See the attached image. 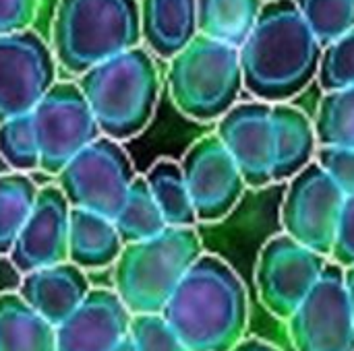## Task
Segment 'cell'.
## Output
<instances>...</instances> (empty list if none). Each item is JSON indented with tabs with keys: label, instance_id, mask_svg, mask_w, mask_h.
Wrapping results in <instances>:
<instances>
[{
	"label": "cell",
	"instance_id": "9",
	"mask_svg": "<svg viewBox=\"0 0 354 351\" xmlns=\"http://www.w3.org/2000/svg\"><path fill=\"white\" fill-rule=\"evenodd\" d=\"M344 192L313 161L286 188L280 221L284 234L317 254L332 257L344 209Z\"/></svg>",
	"mask_w": 354,
	"mask_h": 351
},
{
	"label": "cell",
	"instance_id": "19",
	"mask_svg": "<svg viewBox=\"0 0 354 351\" xmlns=\"http://www.w3.org/2000/svg\"><path fill=\"white\" fill-rule=\"evenodd\" d=\"M274 126V182L292 180L301 170L315 161L317 137L309 116L290 106H272Z\"/></svg>",
	"mask_w": 354,
	"mask_h": 351
},
{
	"label": "cell",
	"instance_id": "35",
	"mask_svg": "<svg viewBox=\"0 0 354 351\" xmlns=\"http://www.w3.org/2000/svg\"><path fill=\"white\" fill-rule=\"evenodd\" d=\"M344 281H346V292H348L351 310H353V319H354V267H351V269H344Z\"/></svg>",
	"mask_w": 354,
	"mask_h": 351
},
{
	"label": "cell",
	"instance_id": "13",
	"mask_svg": "<svg viewBox=\"0 0 354 351\" xmlns=\"http://www.w3.org/2000/svg\"><path fill=\"white\" fill-rule=\"evenodd\" d=\"M197 221L226 219L239 205L247 184L234 159L214 134L197 139L180 161Z\"/></svg>",
	"mask_w": 354,
	"mask_h": 351
},
{
	"label": "cell",
	"instance_id": "1",
	"mask_svg": "<svg viewBox=\"0 0 354 351\" xmlns=\"http://www.w3.org/2000/svg\"><path fill=\"white\" fill-rule=\"evenodd\" d=\"M322 52L295 0H270L239 50L243 85L257 101L286 103L317 79Z\"/></svg>",
	"mask_w": 354,
	"mask_h": 351
},
{
	"label": "cell",
	"instance_id": "29",
	"mask_svg": "<svg viewBox=\"0 0 354 351\" xmlns=\"http://www.w3.org/2000/svg\"><path fill=\"white\" fill-rule=\"evenodd\" d=\"M317 81L326 93L354 87V27L324 48Z\"/></svg>",
	"mask_w": 354,
	"mask_h": 351
},
{
	"label": "cell",
	"instance_id": "27",
	"mask_svg": "<svg viewBox=\"0 0 354 351\" xmlns=\"http://www.w3.org/2000/svg\"><path fill=\"white\" fill-rule=\"evenodd\" d=\"M295 4L322 48L354 27V0H295Z\"/></svg>",
	"mask_w": 354,
	"mask_h": 351
},
{
	"label": "cell",
	"instance_id": "8",
	"mask_svg": "<svg viewBox=\"0 0 354 351\" xmlns=\"http://www.w3.org/2000/svg\"><path fill=\"white\" fill-rule=\"evenodd\" d=\"M39 147V170L58 176L85 147L102 137L77 83H56L31 112Z\"/></svg>",
	"mask_w": 354,
	"mask_h": 351
},
{
	"label": "cell",
	"instance_id": "20",
	"mask_svg": "<svg viewBox=\"0 0 354 351\" xmlns=\"http://www.w3.org/2000/svg\"><path fill=\"white\" fill-rule=\"evenodd\" d=\"M124 244L112 219L83 209H71L68 219V263L81 271H95L116 265Z\"/></svg>",
	"mask_w": 354,
	"mask_h": 351
},
{
	"label": "cell",
	"instance_id": "7",
	"mask_svg": "<svg viewBox=\"0 0 354 351\" xmlns=\"http://www.w3.org/2000/svg\"><path fill=\"white\" fill-rule=\"evenodd\" d=\"M135 178L133 161L122 145L100 137L62 168L58 188L71 209H83L114 221Z\"/></svg>",
	"mask_w": 354,
	"mask_h": 351
},
{
	"label": "cell",
	"instance_id": "17",
	"mask_svg": "<svg viewBox=\"0 0 354 351\" xmlns=\"http://www.w3.org/2000/svg\"><path fill=\"white\" fill-rule=\"evenodd\" d=\"M85 273L73 263L54 265L23 275L19 296L54 329L60 327L89 296Z\"/></svg>",
	"mask_w": 354,
	"mask_h": 351
},
{
	"label": "cell",
	"instance_id": "36",
	"mask_svg": "<svg viewBox=\"0 0 354 351\" xmlns=\"http://www.w3.org/2000/svg\"><path fill=\"white\" fill-rule=\"evenodd\" d=\"M114 351H135L131 337H127V339H124V341H122V343H120V345H118Z\"/></svg>",
	"mask_w": 354,
	"mask_h": 351
},
{
	"label": "cell",
	"instance_id": "33",
	"mask_svg": "<svg viewBox=\"0 0 354 351\" xmlns=\"http://www.w3.org/2000/svg\"><path fill=\"white\" fill-rule=\"evenodd\" d=\"M37 12V0H0V35L25 31Z\"/></svg>",
	"mask_w": 354,
	"mask_h": 351
},
{
	"label": "cell",
	"instance_id": "26",
	"mask_svg": "<svg viewBox=\"0 0 354 351\" xmlns=\"http://www.w3.org/2000/svg\"><path fill=\"white\" fill-rule=\"evenodd\" d=\"M317 147L354 149V87L326 93L315 116Z\"/></svg>",
	"mask_w": 354,
	"mask_h": 351
},
{
	"label": "cell",
	"instance_id": "24",
	"mask_svg": "<svg viewBox=\"0 0 354 351\" xmlns=\"http://www.w3.org/2000/svg\"><path fill=\"white\" fill-rule=\"evenodd\" d=\"M116 232L122 240V244H137L151 240L168 230L151 192L145 182V176H137L131 184V190L127 194V201L118 215L114 217Z\"/></svg>",
	"mask_w": 354,
	"mask_h": 351
},
{
	"label": "cell",
	"instance_id": "31",
	"mask_svg": "<svg viewBox=\"0 0 354 351\" xmlns=\"http://www.w3.org/2000/svg\"><path fill=\"white\" fill-rule=\"evenodd\" d=\"M315 163L344 192L354 194V149L353 147H317Z\"/></svg>",
	"mask_w": 354,
	"mask_h": 351
},
{
	"label": "cell",
	"instance_id": "16",
	"mask_svg": "<svg viewBox=\"0 0 354 351\" xmlns=\"http://www.w3.org/2000/svg\"><path fill=\"white\" fill-rule=\"evenodd\" d=\"M133 314L114 290H91L56 327V351H114L131 333Z\"/></svg>",
	"mask_w": 354,
	"mask_h": 351
},
{
	"label": "cell",
	"instance_id": "28",
	"mask_svg": "<svg viewBox=\"0 0 354 351\" xmlns=\"http://www.w3.org/2000/svg\"><path fill=\"white\" fill-rule=\"evenodd\" d=\"M0 157L19 174L39 168V147L31 114L0 122Z\"/></svg>",
	"mask_w": 354,
	"mask_h": 351
},
{
	"label": "cell",
	"instance_id": "30",
	"mask_svg": "<svg viewBox=\"0 0 354 351\" xmlns=\"http://www.w3.org/2000/svg\"><path fill=\"white\" fill-rule=\"evenodd\" d=\"M129 337L135 351H189L162 314H135Z\"/></svg>",
	"mask_w": 354,
	"mask_h": 351
},
{
	"label": "cell",
	"instance_id": "6",
	"mask_svg": "<svg viewBox=\"0 0 354 351\" xmlns=\"http://www.w3.org/2000/svg\"><path fill=\"white\" fill-rule=\"evenodd\" d=\"M239 48L197 35L168 66V91L180 114L197 122L220 120L243 91Z\"/></svg>",
	"mask_w": 354,
	"mask_h": 351
},
{
	"label": "cell",
	"instance_id": "2",
	"mask_svg": "<svg viewBox=\"0 0 354 351\" xmlns=\"http://www.w3.org/2000/svg\"><path fill=\"white\" fill-rule=\"evenodd\" d=\"M162 317L189 351H232L245 339L249 292L224 259L203 252Z\"/></svg>",
	"mask_w": 354,
	"mask_h": 351
},
{
	"label": "cell",
	"instance_id": "12",
	"mask_svg": "<svg viewBox=\"0 0 354 351\" xmlns=\"http://www.w3.org/2000/svg\"><path fill=\"white\" fill-rule=\"evenodd\" d=\"M56 85V58L33 29L0 35V122L31 114Z\"/></svg>",
	"mask_w": 354,
	"mask_h": 351
},
{
	"label": "cell",
	"instance_id": "22",
	"mask_svg": "<svg viewBox=\"0 0 354 351\" xmlns=\"http://www.w3.org/2000/svg\"><path fill=\"white\" fill-rule=\"evenodd\" d=\"M0 351H56V329L19 294L0 296Z\"/></svg>",
	"mask_w": 354,
	"mask_h": 351
},
{
	"label": "cell",
	"instance_id": "32",
	"mask_svg": "<svg viewBox=\"0 0 354 351\" xmlns=\"http://www.w3.org/2000/svg\"><path fill=\"white\" fill-rule=\"evenodd\" d=\"M332 263L340 265L342 269L354 267V194L346 197L340 225H338V236L336 244L332 250Z\"/></svg>",
	"mask_w": 354,
	"mask_h": 351
},
{
	"label": "cell",
	"instance_id": "25",
	"mask_svg": "<svg viewBox=\"0 0 354 351\" xmlns=\"http://www.w3.org/2000/svg\"><path fill=\"white\" fill-rule=\"evenodd\" d=\"M39 188L25 174L0 176V254H10L29 219Z\"/></svg>",
	"mask_w": 354,
	"mask_h": 351
},
{
	"label": "cell",
	"instance_id": "34",
	"mask_svg": "<svg viewBox=\"0 0 354 351\" xmlns=\"http://www.w3.org/2000/svg\"><path fill=\"white\" fill-rule=\"evenodd\" d=\"M232 351H282L278 350L274 343H270V341H263V339H259V337H249V339H243L236 348Z\"/></svg>",
	"mask_w": 354,
	"mask_h": 351
},
{
	"label": "cell",
	"instance_id": "11",
	"mask_svg": "<svg viewBox=\"0 0 354 351\" xmlns=\"http://www.w3.org/2000/svg\"><path fill=\"white\" fill-rule=\"evenodd\" d=\"M295 351H354V319L344 269L328 263L319 281L288 319Z\"/></svg>",
	"mask_w": 354,
	"mask_h": 351
},
{
	"label": "cell",
	"instance_id": "18",
	"mask_svg": "<svg viewBox=\"0 0 354 351\" xmlns=\"http://www.w3.org/2000/svg\"><path fill=\"white\" fill-rule=\"evenodd\" d=\"M141 41L158 58L172 60L197 35V0H139Z\"/></svg>",
	"mask_w": 354,
	"mask_h": 351
},
{
	"label": "cell",
	"instance_id": "23",
	"mask_svg": "<svg viewBox=\"0 0 354 351\" xmlns=\"http://www.w3.org/2000/svg\"><path fill=\"white\" fill-rule=\"evenodd\" d=\"M145 182L168 228H195L197 215L180 163L158 159L145 174Z\"/></svg>",
	"mask_w": 354,
	"mask_h": 351
},
{
	"label": "cell",
	"instance_id": "5",
	"mask_svg": "<svg viewBox=\"0 0 354 351\" xmlns=\"http://www.w3.org/2000/svg\"><path fill=\"white\" fill-rule=\"evenodd\" d=\"M201 254L195 228H168L151 240L127 244L114 265V292L133 317L162 314Z\"/></svg>",
	"mask_w": 354,
	"mask_h": 351
},
{
	"label": "cell",
	"instance_id": "21",
	"mask_svg": "<svg viewBox=\"0 0 354 351\" xmlns=\"http://www.w3.org/2000/svg\"><path fill=\"white\" fill-rule=\"evenodd\" d=\"M261 8V0H197L199 35L241 50L257 23Z\"/></svg>",
	"mask_w": 354,
	"mask_h": 351
},
{
	"label": "cell",
	"instance_id": "3",
	"mask_svg": "<svg viewBox=\"0 0 354 351\" xmlns=\"http://www.w3.org/2000/svg\"><path fill=\"white\" fill-rule=\"evenodd\" d=\"M102 137L116 143L141 134L160 97V70L153 56L137 46L79 77Z\"/></svg>",
	"mask_w": 354,
	"mask_h": 351
},
{
	"label": "cell",
	"instance_id": "10",
	"mask_svg": "<svg viewBox=\"0 0 354 351\" xmlns=\"http://www.w3.org/2000/svg\"><path fill=\"white\" fill-rule=\"evenodd\" d=\"M328 263V257L313 252L286 234L270 238L255 269L257 294L266 310L288 323L319 281Z\"/></svg>",
	"mask_w": 354,
	"mask_h": 351
},
{
	"label": "cell",
	"instance_id": "14",
	"mask_svg": "<svg viewBox=\"0 0 354 351\" xmlns=\"http://www.w3.org/2000/svg\"><path fill=\"white\" fill-rule=\"evenodd\" d=\"M216 137L234 159L247 186L263 188L274 182L272 103L257 99L236 103L218 120Z\"/></svg>",
	"mask_w": 354,
	"mask_h": 351
},
{
	"label": "cell",
	"instance_id": "15",
	"mask_svg": "<svg viewBox=\"0 0 354 351\" xmlns=\"http://www.w3.org/2000/svg\"><path fill=\"white\" fill-rule=\"evenodd\" d=\"M71 205L54 184L39 188L33 211L25 221L8 259L23 275L68 263Z\"/></svg>",
	"mask_w": 354,
	"mask_h": 351
},
{
	"label": "cell",
	"instance_id": "4",
	"mask_svg": "<svg viewBox=\"0 0 354 351\" xmlns=\"http://www.w3.org/2000/svg\"><path fill=\"white\" fill-rule=\"evenodd\" d=\"M139 43V0H58L52 52L68 74L81 77Z\"/></svg>",
	"mask_w": 354,
	"mask_h": 351
}]
</instances>
